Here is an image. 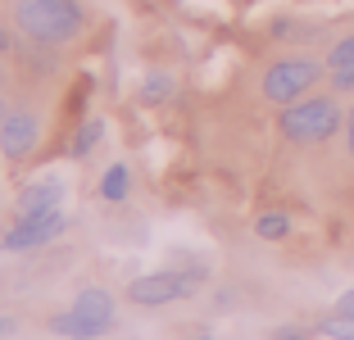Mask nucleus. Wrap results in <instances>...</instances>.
<instances>
[{
  "instance_id": "21",
  "label": "nucleus",
  "mask_w": 354,
  "mask_h": 340,
  "mask_svg": "<svg viewBox=\"0 0 354 340\" xmlns=\"http://www.w3.org/2000/svg\"><path fill=\"white\" fill-rule=\"evenodd\" d=\"M5 331H14V322H5V318H0V336H5Z\"/></svg>"
},
{
  "instance_id": "14",
  "label": "nucleus",
  "mask_w": 354,
  "mask_h": 340,
  "mask_svg": "<svg viewBox=\"0 0 354 340\" xmlns=\"http://www.w3.org/2000/svg\"><path fill=\"white\" fill-rule=\"evenodd\" d=\"M318 331H323L327 340H354V318L350 313H332V318L318 322Z\"/></svg>"
},
{
  "instance_id": "22",
  "label": "nucleus",
  "mask_w": 354,
  "mask_h": 340,
  "mask_svg": "<svg viewBox=\"0 0 354 340\" xmlns=\"http://www.w3.org/2000/svg\"><path fill=\"white\" fill-rule=\"evenodd\" d=\"M0 118H5V104H0Z\"/></svg>"
},
{
  "instance_id": "8",
  "label": "nucleus",
  "mask_w": 354,
  "mask_h": 340,
  "mask_svg": "<svg viewBox=\"0 0 354 340\" xmlns=\"http://www.w3.org/2000/svg\"><path fill=\"white\" fill-rule=\"evenodd\" d=\"M50 331H59V336H68V340H95L109 327L95 322V318H82L77 309H68V313H59V318H50Z\"/></svg>"
},
{
  "instance_id": "17",
  "label": "nucleus",
  "mask_w": 354,
  "mask_h": 340,
  "mask_svg": "<svg viewBox=\"0 0 354 340\" xmlns=\"http://www.w3.org/2000/svg\"><path fill=\"white\" fill-rule=\"evenodd\" d=\"M336 313H350V318H354V290H345V295L336 299Z\"/></svg>"
},
{
  "instance_id": "19",
  "label": "nucleus",
  "mask_w": 354,
  "mask_h": 340,
  "mask_svg": "<svg viewBox=\"0 0 354 340\" xmlns=\"http://www.w3.org/2000/svg\"><path fill=\"white\" fill-rule=\"evenodd\" d=\"M345 145H350V155H354V109L345 113Z\"/></svg>"
},
{
  "instance_id": "9",
  "label": "nucleus",
  "mask_w": 354,
  "mask_h": 340,
  "mask_svg": "<svg viewBox=\"0 0 354 340\" xmlns=\"http://www.w3.org/2000/svg\"><path fill=\"white\" fill-rule=\"evenodd\" d=\"M73 309L82 313V318H95V322H104V327H114V299H109V290H100V286H86L82 295L73 299Z\"/></svg>"
},
{
  "instance_id": "20",
  "label": "nucleus",
  "mask_w": 354,
  "mask_h": 340,
  "mask_svg": "<svg viewBox=\"0 0 354 340\" xmlns=\"http://www.w3.org/2000/svg\"><path fill=\"white\" fill-rule=\"evenodd\" d=\"M5 50H10V32L0 28V55H5Z\"/></svg>"
},
{
  "instance_id": "2",
  "label": "nucleus",
  "mask_w": 354,
  "mask_h": 340,
  "mask_svg": "<svg viewBox=\"0 0 354 340\" xmlns=\"http://www.w3.org/2000/svg\"><path fill=\"white\" fill-rule=\"evenodd\" d=\"M277 127L291 145H323L345 127V113L332 95H304L295 104H281Z\"/></svg>"
},
{
  "instance_id": "11",
  "label": "nucleus",
  "mask_w": 354,
  "mask_h": 340,
  "mask_svg": "<svg viewBox=\"0 0 354 340\" xmlns=\"http://www.w3.org/2000/svg\"><path fill=\"white\" fill-rule=\"evenodd\" d=\"M327 68H332V73H354V32L341 37V41L327 50Z\"/></svg>"
},
{
  "instance_id": "10",
  "label": "nucleus",
  "mask_w": 354,
  "mask_h": 340,
  "mask_svg": "<svg viewBox=\"0 0 354 340\" xmlns=\"http://www.w3.org/2000/svg\"><path fill=\"white\" fill-rule=\"evenodd\" d=\"M127 191H132V173H127L123 164L104 168V177H100V196L109 200V205H118V200H127Z\"/></svg>"
},
{
  "instance_id": "6",
  "label": "nucleus",
  "mask_w": 354,
  "mask_h": 340,
  "mask_svg": "<svg viewBox=\"0 0 354 340\" xmlns=\"http://www.w3.org/2000/svg\"><path fill=\"white\" fill-rule=\"evenodd\" d=\"M59 232H64V214H59V209H55V214H41V218H14V227L5 232V240H0V245L19 254V249L50 245Z\"/></svg>"
},
{
  "instance_id": "13",
  "label": "nucleus",
  "mask_w": 354,
  "mask_h": 340,
  "mask_svg": "<svg viewBox=\"0 0 354 340\" xmlns=\"http://www.w3.org/2000/svg\"><path fill=\"white\" fill-rule=\"evenodd\" d=\"M168 95H173V77H168V73H150L146 82H141V100L159 104V100H168Z\"/></svg>"
},
{
  "instance_id": "16",
  "label": "nucleus",
  "mask_w": 354,
  "mask_h": 340,
  "mask_svg": "<svg viewBox=\"0 0 354 340\" xmlns=\"http://www.w3.org/2000/svg\"><path fill=\"white\" fill-rule=\"evenodd\" d=\"M332 86L336 91H354V73H332Z\"/></svg>"
},
{
  "instance_id": "5",
  "label": "nucleus",
  "mask_w": 354,
  "mask_h": 340,
  "mask_svg": "<svg viewBox=\"0 0 354 340\" xmlns=\"http://www.w3.org/2000/svg\"><path fill=\"white\" fill-rule=\"evenodd\" d=\"M37 141H41V123H37V113L5 109V118H0V155L10 159V164H23V159L37 150Z\"/></svg>"
},
{
  "instance_id": "18",
  "label": "nucleus",
  "mask_w": 354,
  "mask_h": 340,
  "mask_svg": "<svg viewBox=\"0 0 354 340\" xmlns=\"http://www.w3.org/2000/svg\"><path fill=\"white\" fill-rule=\"evenodd\" d=\"M272 340H309V336H304L300 327H281V331H277V336H272Z\"/></svg>"
},
{
  "instance_id": "7",
  "label": "nucleus",
  "mask_w": 354,
  "mask_h": 340,
  "mask_svg": "<svg viewBox=\"0 0 354 340\" xmlns=\"http://www.w3.org/2000/svg\"><path fill=\"white\" fill-rule=\"evenodd\" d=\"M64 200V186L55 182H32L28 191H19V200H14V214L19 218H41V214H55Z\"/></svg>"
},
{
  "instance_id": "15",
  "label": "nucleus",
  "mask_w": 354,
  "mask_h": 340,
  "mask_svg": "<svg viewBox=\"0 0 354 340\" xmlns=\"http://www.w3.org/2000/svg\"><path fill=\"white\" fill-rule=\"evenodd\" d=\"M100 132H104V123H100V118H91V123L73 136V159H86V155H91L95 141H100Z\"/></svg>"
},
{
  "instance_id": "4",
  "label": "nucleus",
  "mask_w": 354,
  "mask_h": 340,
  "mask_svg": "<svg viewBox=\"0 0 354 340\" xmlns=\"http://www.w3.org/2000/svg\"><path fill=\"white\" fill-rule=\"evenodd\" d=\"M200 272H150V277H136L127 286V299L141 304V309H159V304H173V299H187L196 290Z\"/></svg>"
},
{
  "instance_id": "1",
  "label": "nucleus",
  "mask_w": 354,
  "mask_h": 340,
  "mask_svg": "<svg viewBox=\"0 0 354 340\" xmlns=\"http://www.w3.org/2000/svg\"><path fill=\"white\" fill-rule=\"evenodd\" d=\"M14 19H19L23 37H32L37 46H68L86 28V14L77 0H19Z\"/></svg>"
},
{
  "instance_id": "3",
  "label": "nucleus",
  "mask_w": 354,
  "mask_h": 340,
  "mask_svg": "<svg viewBox=\"0 0 354 340\" xmlns=\"http://www.w3.org/2000/svg\"><path fill=\"white\" fill-rule=\"evenodd\" d=\"M323 68H327V64L309 59V55H291V59H277L268 73H263V95H268L272 104H295V100H304V95L318 86Z\"/></svg>"
},
{
  "instance_id": "12",
  "label": "nucleus",
  "mask_w": 354,
  "mask_h": 340,
  "mask_svg": "<svg viewBox=\"0 0 354 340\" xmlns=\"http://www.w3.org/2000/svg\"><path fill=\"white\" fill-rule=\"evenodd\" d=\"M254 232H259L263 240H281V236H291V218L286 214H263L259 223H254Z\"/></svg>"
}]
</instances>
